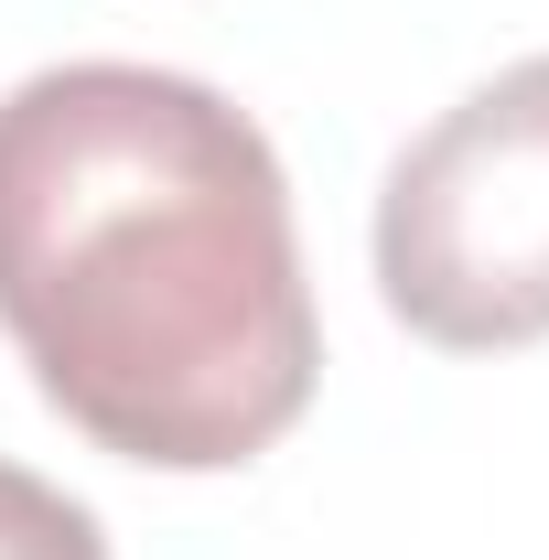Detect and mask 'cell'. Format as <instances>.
I'll list each match as a JSON object with an SVG mask.
<instances>
[{"mask_svg": "<svg viewBox=\"0 0 549 560\" xmlns=\"http://www.w3.org/2000/svg\"><path fill=\"white\" fill-rule=\"evenodd\" d=\"M0 335L119 464H259L324 377L270 130L173 66L22 75L0 97Z\"/></svg>", "mask_w": 549, "mask_h": 560, "instance_id": "obj_1", "label": "cell"}, {"mask_svg": "<svg viewBox=\"0 0 549 560\" xmlns=\"http://www.w3.org/2000/svg\"><path fill=\"white\" fill-rule=\"evenodd\" d=\"M377 291L442 355L549 335V55L464 86L377 184Z\"/></svg>", "mask_w": 549, "mask_h": 560, "instance_id": "obj_2", "label": "cell"}, {"mask_svg": "<svg viewBox=\"0 0 549 560\" xmlns=\"http://www.w3.org/2000/svg\"><path fill=\"white\" fill-rule=\"evenodd\" d=\"M0 560H108L97 506L44 486L33 464H0Z\"/></svg>", "mask_w": 549, "mask_h": 560, "instance_id": "obj_3", "label": "cell"}]
</instances>
